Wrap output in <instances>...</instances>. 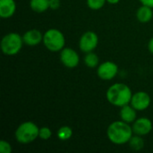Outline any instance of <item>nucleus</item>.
<instances>
[{"instance_id":"nucleus-7","label":"nucleus","mask_w":153,"mask_h":153,"mask_svg":"<svg viewBox=\"0 0 153 153\" xmlns=\"http://www.w3.org/2000/svg\"><path fill=\"white\" fill-rule=\"evenodd\" d=\"M118 73V66L112 61H105L97 67V75L103 81L114 79Z\"/></svg>"},{"instance_id":"nucleus-11","label":"nucleus","mask_w":153,"mask_h":153,"mask_svg":"<svg viewBox=\"0 0 153 153\" xmlns=\"http://www.w3.org/2000/svg\"><path fill=\"white\" fill-rule=\"evenodd\" d=\"M43 35L39 30L37 29H30L24 32L22 35L23 42L25 45L30 47H34L39 45L40 42L43 41Z\"/></svg>"},{"instance_id":"nucleus-20","label":"nucleus","mask_w":153,"mask_h":153,"mask_svg":"<svg viewBox=\"0 0 153 153\" xmlns=\"http://www.w3.org/2000/svg\"><path fill=\"white\" fill-rule=\"evenodd\" d=\"M52 136V131L49 127L48 126H43L39 128V138H40L43 141H48V139H50V137Z\"/></svg>"},{"instance_id":"nucleus-17","label":"nucleus","mask_w":153,"mask_h":153,"mask_svg":"<svg viewBox=\"0 0 153 153\" xmlns=\"http://www.w3.org/2000/svg\"><path fill=\"white\" fill-rule=\"evenodd\" d=\"M128 143H129L130 148L136 152L143 150L144 147V140L143 139V136L138 135V134L133 135L130 141L128 142Z\"/></svg>"},{"instance_id":"nucleus-14","label":"nucleus","mask_w":153,"mask_h":153,"mask_svg":"<svg viewBox=\"0 0 153 153\" xmlns=\"http://www.w3.org/2000/svg\"><path fill=\"white\" fill-rule=\"evenodd\" d=\"M153 17L152 8L144 4H142L136 11V18L142 23L149 22Z\"/></svg>"},{"instance_id":"nucleus-25","label":"nucleus","mask_w":153,"mask_h":153,"mask_svg":"<svg viewBox=\"0 0 153 153\" xmlns=\"http://www.w3.org/2000/svg\"><path fill=\"white\" fill-rule=\"evenodd\" d=\"M120 2V0H107V3L110 4H117Z\"/></svg>"},{"instance_id":"nucleus-4","label":"nucleus","mask_w":153,"mask_h":153,"mask_svg":"<svg viewBox=\"0 0 153 153\" xmlns=\"http://www.w3.org/2000/svg\"><path fill=\"white\" fill-rule=\"evenodd\" d=\"M24 44L22 37L16 32H9L5 34L1 39V50L5 56L17 55Z\"/></svg>"},{"instance_id":"nucleus-24","label":"nucleus","mask_w":153,"mask_h":153,"mask_svg":"<svg viewBox=\"0 0 153 153\" xmlns=\"http://www.w3.org/2000/svg\"><path fill=\"white\" fill-rule=\"evenodd\" d=\"M148 50L153 55V37L148 42Z\"/></svg>"},{"instance_id":"nucleus-3","label":"nucleus","mask_w":153,"mask_h":153,"mask_svg":"<svg viewBox=\"0 0 153 153\" xmlns=\"http://www.w3.org/2000/svg\"><path fill=\"white\" fill-rule=\"evenodd\" d=\"M39 127L31 121H26L18 126L14 132L16 141L22 144H28L39 138Z\"/></svg>"},{"instance_id":"nucleus-21","label":"nucleus","mask_w":153,"mask_h":153,"mask_svg":"<svg viewBox=\"0 0 153 153\" xmlns=\"http://www.w3.org/2000/svg\"><path fill=\"white\" fill-rule=\"evenodd\" d=\"M0 152L1 153H11L12 152V146L11 144L4 141L2 140L0 142Z\"/></svg>"},{"instance_id":"nucleus-10","label":"nucleus","mask_w":153,"mask_h":153,"mask_svg":"<svg viewBox=\"0 0 153 153\" xmlns=\"http://www.w3.org/2000/svg\"><path fill=\"white\" fill-rule=\"evenodd\" d=\"M152 122L148 117H139L133 123L132 126L134 134H138L141 136L149 134L152 132Z\"/></svg>"},{"instance_id":"nucleus-19","label":"nucleus","mask_w":153,"mask_h":153,"mask_svg":"<svg viewBox=\"0 0 153 153\" xmlns=\"http://www.w3.org/2000/svg\"><path fill=\"white\" fill-rule=\"evenodd\" d=\"M86 3L91 10H100L107 3V0H86Z\"/></svg>"},{"instance_id":"nucleus-6","label":"nucleus","mask_w":153,"mask_h":153,"mask_svg":"<svg viewBox=\"0 0 153 153\" xmlns=\"http://www.w3.org/2000/svg\"><path fill=\"white\" fill-rule=\"evenodd\" d=\"M99 44V37L96 32L88 30L84 32L79 39V48L83 53L94 51Z\"/></svg>"},{"instance_id":"nucleus-15","label":"nucleus","mask_w":153,"mask_h":153,"mask_svg":"<svg viewBox=\"0 0 153 153\" xmlns=\"http://www.w3.org/2000/svg\"><path fill=\"white\" fill-rule=\"evenodd\" d=\"M30 7L35 13H44L50 8V0H30Z\"/></svg>"},{"instance_id":"nucleus-18","label":"nucleus","mask_w":153,"mask_h":153,"mask_svg":"<svg viewBox=\"0 0 153 153\" xmlns=\"http://www.w3.org/2000/svg\"><path fill=\"white\" fill-rule=\"evenodd\" d=\"M56 135L60 141H68L73 136V129L68 126H61L58 129Z\"/></svg>"},{"instance_id":"nucleus-5","label":"nucleus","mask_w":153,"mask_h":153,"mask_svg":"<svg viewBox=\"0 0 153 153\" xmlns=\"http://www.w3.org/2000/svg\"><path fill=\"white\" fill-rule=\"evenodd\" d=\"M43 44L49 51L59 52L65 48V35L57 29H48L43 35Z\"/></svg>"},{"instance_id":"nucleus-22","label":"nucleus","mask_w":153,"mask_h":153,"mask_svg":"<svg viewBox=\"0 0 153 153\" xmlns=\"http://www.w3.org/2000/svg\"><path fill=\"white\" fill-rule=\"evenodd\" d=\"M60 6V1L59 0H50V9L56 10Z\"/></svg>"},{"instance_id":"nucleus-16","label":"nucleus","mask_w":153,"mask_h":153,"mask_svg":"<svg viewBox=\"0 0 153 153\" xmlns=\"http://www.w3.org/2000/svg\"><path fill=\"white\" fill-rule=\"evenodd\" d=\"M83 62L87 67L96 68L100 65V58L97 54H95L93 51H91V52L86 53V55L83 58Z\"/></svg>"},{"instance_id":"nucleus-23","label":"nucleus","mask_w":153,"mask_h":153,"mask_svg":"<svg viewBox=\"0 0 153 153\" xmlns=\"http://www.w3.org/2000/svg\"><path fill=\"white\" fill-rule=\"evenodd\" d=\"M141 2L142 4H144V5H147V6H150L153 8V0H139Z\"/></svg>"},{"instance_id":"nucleus-2","label":"nucleus","mask_w":153,"mask_h":153,"mask_svg":"<svg viewBox=\"0 0 153 153\" xmlns=\"http://www.w3.org/2000/svg\"><path fill=\"white\" fill-rule=\"evenodd\" d=\"M133 93L130 87L125 83H114L107 91L106 97L108 101L115 106L121 108L125 105L130 104Z\"/></svg>"},{"instance_id":"nucleus-1","label":"nucleus","mask_w":153,"mask_h":153,"mask_svg":"<svg viewBox=\"0 0 153 153\" xmlns=\"http://www.w3.org/2000/svg\"><path fill=\"white\" fill-rule=\"evenodd\" d=\"M134 135L133 128L123 120L112 122L107 129V136L108 140L117 145L128 143Z\"/></svg>"},{"instance_id":"nucleus-9","label":"nucleus","mask_w":153,"mask_h":153,"mask_svg":"<svg viewBox=\"0 0 153 153\" xmlns=\"http://www.w3.org/2000/svg\"><path fill=\"white\" fill-rule=\"evenodd\" d=\"M152 102L151 96L145 91H137L133 94L130 104L137 110L143 111L147 109Z\"/></svg>"},{"instance_id":"nucleus-13","label":"nucleus","mask_w":153,"mask_h":153,"mask_svg":"<svg viewBox=\"0 0 153 153\" xmlns=\"http://www.w3.org/2000/svg\"><path fill=\"white\" fill-rule=\"evenodd\" d=\"M119 116L121 120H123L126 123L133 124L137 119V110L131 105L127 104L120 108Z\"/></svg>"},{"instance_id":"nucleus-12","label":"nucleus","mask_w":153,"mask_h":153,"mask_svg":"<svg viewBox=\"0 0 153 153\" xmlns=\"http://www.w3.org/2000/svg\"><path fill=\"white\" fill-rule=\"evenodd\" d=\"M16 11L14 0H0V17L2 19L11 18Z\"/></svg>"},{"instance_id":"nucleus-8","label":"nucleus","mask_w":153,"mask_h":153,"mask_svg":"<svg viewBox=\"0 0 153 153\" xmlns=\"http://www.w3.org/2000/svg\"><path fill=\"white\" fill-rule=\"evenodd\" d=\"M60 61L67 68H75L80 63L78 53L71 48H64L60 51Z\"/></svg>"}]
</instances>
